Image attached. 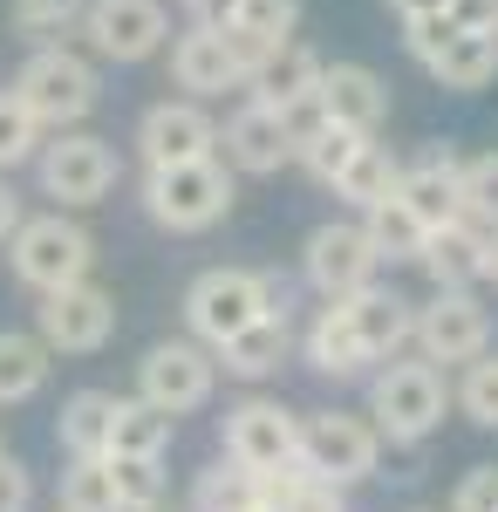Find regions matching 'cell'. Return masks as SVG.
I'll return each mask as SVG.
<instances>
[{
    "mask_svg": "<svg viewBox=\"0 0 498 512\" xmlns=\"http://www.w3.org/2000/svg\"><path fill=\"white\" fill-rule=\"evenodd\" d=\"M14 96H21V110L41 130H76L103 103V76H96V62L76 55L69 41H41L35 55L21 62V76H14Z\"/></svg>",
    "mask_w": 498,
    "mask_h": 512,
    "instance_id": "6da1fadb",
    "label": "cell"
},
{
    "mask_svg": "<svg viewBox=\"0 0 498 512\" xmlns=\"http://www.w3.org/2000/svg\"><path fill=\"white\" fill-rule=\"evenodd\" d=\"M219 383V355L205 349V342H157L144 362H137V396L157 403L164 417H185L198 410L205 396Z\"/></svg>",
    "mask_w": 498,
    "mask_h": 512,
    "instance_id": "30bf717a",
    "label": "cell"
},
{
    "mask_svg": "<svg viewBox=\"0 0 498 512\" xmlns=\"http://www.w3.org/2000/svg\"><path fill=\"white\" fill-rule=\"evenodd\" d=\"M417 260H423V274L437 280V287H471V280H485V233H478L471 219L430 226Z\"/></svg>",
    "mask_w": 498,
    "mask_h": 512,
    "instance_id": "44dd1931",
    "label": "cell"
},
{
    "mask_svg": "<svg viewBox=\"0 0 498 512\" xmlns=\"http://www.w3.org/2000/svg\"><path fill=\"white\" fill-rule=\"evenodd\" d=\"M376 458H383V437L376 424H362V417H342V410H314L301 417V444H294V465H301L314 485H355V478L376 472Z\"/></svg>",
    "mask_w": 498,
    "mask_h": 512,
    "instance_id": "5b68a950",
    "label": "cell"
},
{
    "mask_svg": "<svg viewBox=\"0 0 498 512\" xmlns=\"http://www.w3.org/2000/svg\"><path fill=\"white\" fill-rule=\"evenodd\" d=\"M314 103H321V117L355 130V137H376L389 117V82L376 69H362V62H321V82H314Z\"/></svg>",
    "mask_w": 498,
    "mask_h": 512,
    "instance_id": "9a60e30c",
    "label": "cell"
},
{
    "mask_svg": "<svg viewBox=\"0 0 498 512\" xmlns=\"http://www.w3.org/2000/svg\"><path fill=\"white\" fill-rule=\"evenodd\" d=\"M35 335H41L48 355H96L116 335V294L96 287L89 274L69 280V287H55V294H41Z\"/></svg>",
    "mask_w": 498,
    "mask_h": 512,
    "instance_id": "ba28073f",
    "label": "cell"
},
{
    "mask_svg": "<svg viewBox=\"0 0 498 512\" xmlns=\"http://www.w3.org/2000/svg\"><path fill=\"white\" fill-rule=\"evenodd\" d=\"M7 267L21 287H35V294H55V287H69L96 267V239L82 233L69 212H41V219H21L14 233H7Z\"/></svg>",
    "mask_w": 498,
    "mask_h": 512,
    "instance_id": "277c9868",
    "label": "cell"
},
{
    "mask_svg": "<svg viewBox=\"0 0 498 512\" xmlns=\"http://www.w3.org/2000/svg\"><path fill=\"white\" fill-rule=\"evenodd\" d=\"M76 28L103 62H151L171 41V14H164V0H82Z\"/></svg>",
    "mask_w": 498,
    "mask_h": 512,
    "instance_id": "9c48e42d",
    "label": "cell"
},
{
    "mask_svg": "<svg viewBox=\"0 0 498 512\" xmlns=\"http://www.w3.org/2000/svg\"><path fill=\"white\" fill-rule=\"evenodd\" d=\"M35 171H41V192L62 198L69 212L76 205H103L116 185V151L110 137H96V130H55V144H41L35 151Z\"/></svg>",
    "mask_w": 498,
    "mask_h": 512,
    "instance_id": "52a82bcc",
    "label": "cell"
},
{
    "mask_svg": "<svg viewBox=\"0 0 498 512\" xmlns=\"http://www.w3.org/2000/svg\"><path fill=\"white\" fill-rule=\"evenodd\" d=\"M451 28H478V35H498V0H444Z\"/></svg>",
    "mask_w": 498,
    "mask_h": 512,
    "instance_id": "b9f144b4",
    "label": "cell"
},
{
    "mask_svg": "<svg viewBox=\"0 0 498 512\" xmlns=\"http://www.w3.org/2000/svg\"><path fill=\"white\" fill-rule=\"evenodd\" d=\"M314 82H321V55L307 48V41H273V55L246 76V89H253V103H273V110H287V103H301V96H314Z\"/></svg>",
    "mask_w": 498,
    "mask_h": 512,
    "instance_id": "ffe728a7",
    "label": "cell"
},
{
    "mask_svg": "<svg viewBox=\"0 0 498 512\" xmlns=\"http://www.w3.org/2000/svg\"><path fill=\"white\" fill-rule=\"evenodd\" d=\"M137 151L144 164H192V158H219V123L205 117V103H151L137 123Z\"/></svg>",
    "mask_w": 498,
    "mask_h": 512,
    "instance_id": "5bb4252c",
    "label": "cell"
},
{
    "mask_svg": "<svg viewBox=\"0 0 498 512\" xmlns=\"http://www.w3.org/2000/svg\"><path fill=\"white\" fill-rule=\"evenodd\" d=\"M458 171H464L458 151H430V158L396 171V198L417 212L423 226H451V219H464L458 212Z\"/></svg>",
    "mask_w": 498,
    "mask_h": 512,
    "instance_id": "ac0fdd59",
    "label": "cell"
},
{
    "mask_svg": "<svg viewBox=\"0 0 498 512\" xmlns=\"http://www.w3.org/2000/svg\"><path fill=\"white\" fill-rule=\"evenodd\" d=\"M348 321H355V335H362V349H369V362H389V355L410 342V328H417V308L403 301V294H389V287H362V294H348L342 301Z\"/></svg>",
    "mask_w": 498,
    "mask_h": 512,
    "instance_id": "d6986e66",
    "label": "cell"
},
{
    "mask_svg": "<svg viewBox=\"0 0 498 512\" xmlns=\"http://www.w3.org/2000/svg\"><path fill=\"white\" fill-rule=\"evenodd\" d=\"M369 417H376V437L389 444H417L444 424V376L430 362H396L369 383Z\"/></svg>",
    "mask_w": 498,
    "mask_h": 512,
    "instance_id": "8992f818",
    "label": "cell"
},
{
    "mask_svg": "<svg viewBox=\"0 0 498 512\" xmlns=\"http://www.w3.org/2000/svg\"><path fill=\"white\" fill-rule=\"evenodd\" d=\"M239 0H192V28H232Z\"/></svg>",
    "mask_w": 498,
    "mask_h": 512,
    "instance_id": "ee69618b",
    "label": "cell"
},
{
    "mask_svg": "<svg viewBox=\"0 0 498 512\" xmlns=\"http://www.w3.org/2000/svg\"><path fill=\"white\" fill-rule=\"evenodd\" d=\"M294 444H301V417L273 396H246L226 410V458H239L246 472H273V465H294Z\"/></svg>",
    "mask_w": 498,
    "mask_h": 512,
    "instance_id": "7c38bea8",
    "label": "cell"
},
{
    "mask_svg": "<svg viewBox=\"0 0 498 512\" xmlns=\"http://www.w3.org/2000/svg\"><path fill=\"white\" fill-rule=\"evenodd\" d=\"M7 14H14V35L55 41V35H69V28L82 21V0H14Z\"/></svg>",
    "mask_w": 498,
    "mask_h": 512,
    "instance_id": "e575fe53",
    "label": "cell"
},
{
    "mask_svg": "<svg viewBox=\"0 0 498 512\" xmlns=\"http://www.w3.org/2000/svg\"><path fill=\"white\" fill-rule=\"evenodd\" d=\"M451 35H458V28H451V14H417V21H403V48H410L417 62H430Z\"/></svg>",
    "mask_w": 498,
    "mask_h": 512,
    "instance_id": "f35d334b",
    "label": "cell"
},
{
    "mask_svg": "<svg viewBox=\"0 0 498 512\" xmlns=\"http://www.w3.org/2000/svg\"><path fill=\"white\" fill-rule=\"evenodd\" d=\"M430 76H437V89H458V96H471V89H485V82H498V35H478V28H458V35L444 41L430 62H423Z\"/></svg>",
    "mask_w": 498,
    "mask_h": 512,
    "instance_id": "7402d4cb",
    "label": "cell"
},
{
    "mask_svg": "<svg viewBox=\"0 0 498 512\" xmlns=\"http://www.w3.org/2000/svg\"><path fill=\"white\" fill-rule=\"evenodd\" d=\"M55 512H116L110 458H69V472L55 485Z\"/></svg>",
    "mask_w": 498,
    "mask_h": 512,
    "instance_id": "4dcf8cb0",
    "label": "cell"
},
{
    "mask_svg": "<svg viewBox=\"0 0 498 512\" xmlns=\"http://www.w3.org/2000/svg\"><path fill=\"white\" fill-rule=\"evenodd\" d=\"M396 21H417V14H444V0H389Z\"/></svg>",
    "mask_w": 498,
    "mask_h": 512,
    "instance_id": "bcb514c9",
    "label": "cell"
},
{
    "mask_svg": "<svg viewBox=\"0 0 498 512\" xmlns=\"http://www.w3.org/2000/svg\"><path fill=\"white\" fill-rule=\"evenodd\" d=\"M458 212L478 226V233H492V226H498V151L464 158V171H458Z\"/></svg>",
    "mask_w": 498,
    "mask_h": 512,
    "instance_id": "1f68e13d",
    "label": "cell"
},
{
    "mask_svg": "<svg viewBox=\"0 0 498 512\" xmlns=\"http://www.w3.org/2000/svg\"><path fill=\"white\" fill-rule=\"evenodd\" d=\"M307 362L321 369V376H362L369 369V349H362V335H355V321H348L342 301H328L314 328H307Z\"/></svg>",
    "mask_w": 498,
    "mask_h": 512,
    "instance_id": "d4e9b609",
    "label": "cell"
},
{
    "mask_svg": "<svg viewBox=\"0 0 498 512\" xmlns=\"http://www.w3.org/2000/svg\"><path fill=\"white\" fill-rule=\"evenodd\" d=\"M192 512H260V472H246L239 458H219L198 472Z\"/></svg>",
    "mask_w": 498,
    "mask_h": 512,
    "instance_id": "f546056e",
    "label": "cell"
},
{
    "mask_svg": "<svg viewBox=\"0 0 498 512\" xmlns=\"http://www.w3.org/2000/svg\"><path fill=\"white\" fill-rule=\"evenodd\" d=\"M35 506V478L14 451H0V512H28Z\"/></svg>",
    "mask_w": 498,
    "mask_h": 512,
    "instance_id": "ab89813d",
    "label": "cell"
},
{
    "mask_svg": "<svg viewBox=\"0 0 498 512\" xmlns=\"http://www.w3.org/2000/svg\"><path fill=\"white\" fill-rule=\"evenodd\" d=\"M260 315H287V287L273 274H246V267H212L185 287V321L205 349H219L226 335H239Z\"/></svg>",
    "mask_w": 498,
    "mask_h": 512,
    "instance_id": "7a4b0ae2",
    "label": "cell"
},
{
    "mask_svg": "<svg viewBox=\"0 0 498 512\" xmlns=\"http://www.w3.org/2000/svg\"><path fill=\"white\" fill-rule=\"evenodd\" d=\"M280 123H287V137H294V151H301L307 137H314V130H321V103H314V96H301V103H287V110H280Z\"/></svg>",
    "mask_w": 498,
    "mask_h": 512,
    "instance_id": "7bdbcfd3",
    "label": "cell"
},
{
    "mask_svg": "<svg viewBox=\"0 0 498 512\" xmlns=\"http://www.w3.org/2000/svg\"><path fill=\"white\" fill-rule=\"evenodd\" d=\"M219 144H226V164H232V171H246V178H273L280 164L294 158V137H287L280 110H273V103H253V96L226 117Z\"/></svg>",
    "mask_w": 498,
    "mask_h": 512,
    "instance_id": "2e32d148",
    "label": "cell"
},
{
    "mask_svg": "<svg viewBox=\"0 0 498 512\" xmlns=\"http://www.w3.org/2000/svg\"><path fill=\"white\" fill-rule=\"evenodd\" d=\"M362 233H369V246H376V260H417L430 226L389 192V198H376V205H362Z\"/></svg>",
    "mask_w": 498,
    "mask_h": 512,
    "instance_id": "484cf974",
    "label": "cell"
},
{
    "mask_svg": "<svg viewBox=\"0 0 498 512\" xmlns=\"http://www.w3.org/2000/svg\"><path fill=\"white\" fill-rule=\"evenodd\" d=\"M171 82H178V89H192V96L246 89V76H239V62H232V48H226L219 28H185V35L171 41Z\"/></svg>",
    "mask_w": 498,
    "mask_h": 512,
    "instance_id": "e0dca14e",
    "label": "cell"
},
{
    "mask_svg": "<svg viewBox=\"0 0 498 512\" xmlns=\"http://www.w3.org/2000/svg\"><path fill=\"white\" fill-rule=\"evenodd\" d=\"M464 417L471 424H485V431H498V362H485V355H471V369H464Z\"/></svg>",
    "mask_w": 498,
    "mask_h": 512,
    "instance_id": "74e56055",
    "label": "cell"
},
{
    "mask_svg": "<svg viewBox=\"0 0 498 512\" xmlns=\"http://www.w3.org/2000/svg\"><path fill=\"white\" fill-rule=\"evenodd\" d=\"M376 246H369V233L362 226H348V219H335V226H314L307 233V280L328 294V301H348V294H362L369 280H376Z\"/></svg>",
    "mask_w": 498,
    "mask_h": 512,
    "instance_id": "4fadbf2b",
    "label": "cell"
},
{
    "mask_svg": "<svg viewBox=\"0 0 498 512\" xmlns=\"http://www.w3.org/2000/svg\"><path fill=\"white\" fill-rule=\"evenodd\" d=\"M232 28H246V35H260V41H287L301 28V0H239Z\"/></svg>",
    "mask_w": 498,
    "mask_h": 512,
    "instance_id": "8d00e7d4",
    "label": "cell"
},
{
    "mask_svg": "<svg viewBox=\"0 0 498 512\" xmlns=\"http://www.w3.org/2000/svg\"><path fill=\"white\" fill-rule=\"evenodd\" d=\"M171 424L178 417H164L144 396H110V444H103V458H164Z\"/></svg>",
    "mask_w": 498,
    "mask_h": 512,
    "instance_id": "603a6c76",
    "label": "cell"
},
{
    "mask_svg": "<svg viewBox=\"0 0 498 512\" xmlns=\"http://www.w3.org/2000/svg\"><path fill=\"white\" fill-rule=\"evenodd\" d=\"M451 512H498V465H478V472H464L458 499Z\"/></svg>",
    "mask_w": 498,
    "mask_h": 512,
    "instance_id": "60d3db41",
    "label": "cell"
},
{
    "mask_svg": "<svg viewBox=\"0 0 498 512\" xmlns=\"http://www.w3.org/2000/svg\"><path fill=\"white\" fill-rule=\"evenodd\" d=\"M219 362H226V376H246V383H260V376H273L280 362H287V315H260L246 321L239 335H226L219 342Z\"/></svg>",
    "mask_w": 498,
    "mask_h": 512,
    "instance_id": "cb8c5ba5",
    "label": "cell"
},
{
    "mask_svg": "<svg viewBox=\"0 0 498 512\" xmlns=\"http://www.w3.org/2000/svg\"><path fill=\"white\" fill-rule=\"evenodd\" d=\"M41 383H48V349H41V335L0 328V403H28Z\"/></svg>",
    "mask_w": 498,
    "mask_h": 512,
    "instance_id": "f1b7e54d",
    "label": "cell"
},
{
    "mask_svg": "<svg viewBox=\"0 0 498 512\" xmlns=\"http://www.w3.org/2000/svg\"><path fill=\"white\" fill-rule=\"evenodd\" d=\"M35 151H41V123L21 110V96H14V89H0V171L28 164Z\"/></svg>",
    "mask_w": 498,
    "mask_h": 512,
    "instance_id": "d590c367",
    "label": "cell"
},
{
    "mask_svg": "<svg viewBox=\"0 0 498 512\" xmlns=\"http://www.w3.org/2000/svg\"><path fill=\"white\" fill-rule=\"evenodd\" d=\"M137 512H178V506H171V499H157V506H137Z\"/></svg>",
    "mask_w": 498,
    "mask_h": 512,
    "instance_id": "c3c4849f",
    "label": "cell"
},
{
    "mask_svg": "<svg viewBox=\"0 0 498 512\" xmlns=\"http://www.w3.org/2000/svg\"><path fill=\"white\" fill-rule=\"evenodd\" d=\"M110 485H116V512H137L164 499V458H110Z\"/></svg>",
    "mask_w": 498,
    "mask_h": 512,
    "instance_id": "d6a6232c",
    "label": "cell"
},
{
    "mask_svg": "<svg viewBox=\"0 0 498 512\" xmlns=\"http://www.w3.org/2000/svg\"><path fill=\"white\" fill-rule=\"evenodd\" d=\"M396 171H403V164L389 158V144L362 137V144H355V158L342 164V178H335V198H348V205L362 212V205H376V198L396 192Z\"/></svg>",
    "mask_w": 498,
    "mask_h": 512,
    "instance_id": "83f0119b",
    "label": "cell"
},
{
    "mask_svg": "<svg viewBox=\"0 0 498 512\" xmlns=\"http://www.w3.org/2000/svg\"><path fill=\"white\" fill-rule=\"evenodd\" d=\"M355 144H362L355 130H342V123H321V130L307 137L301 151H294V158L307 164V178H321V185H335V178H342V164L355 158Z\"/></svg>",
    "mask_w": 498,
    "mask_h": 512,
    "instance_id": "836d02e7",
    "label": "cell"
},
{
    "mask_svg": "<svg viewBox=\"0 0 498 512\" xmlns=\"http://www.w3.org/2000/svg\"><path fill=\"white\" fill-rule=\"evenodd\" d=\"M55 444L69 451V458H103V444H110V390H76L62 403V417H55Z\"/></svg>",
    "mask_w": 498,
    "mask_h": 512,
    "instance_id": "4316f807",
    "label": "cell"
},
{
    "mask_svg": "<svg viewBox=\"0 0 498 512\" xmlns=\"http://www.w3.org/2000/svg\"><path fill=\"white\" fill-rule=\"evenodd\" d=\"M21 219H28V212H21V192H14V185H7V171H0V246H7V233H14Z\"/></svg>",
    "mask_w": 498,
    "mask_h": 512,
    "instance_id": "f6af8a7d",
    "label": "cell"
},
{
    "mask_svg": "<svg viewBox=\"0 0 498 512\" xmlns=\"http://www.w3.org/2000/svg\"><path fill=\"white\" fill-rule=\"evenodd\" d=\"M485 280H498V226L485 233Z\"/></svg>",
    "mask_w": 498,
    "mask_h": 512,
    "instance_id": "7dc6e473",
    "label": "cell"
},
{
    "mask_svg": "<svg viewBox=\"0 0 498 512\" xmlns=\"http://www.w3.org/2000/svg\"><path fill=\"white\" fill-rule=\"evenodd\" d=\"M410 342L423 349V362H471V355H485V342H492V315L478 308L471 287H437V301L417 315Z\"/></svg>",
    "mask_w": 498,
    "mask_h": 512,
    "instance_id": "8fae6325",
    "label": "cell"
},
{
    "mask_svg": "<svg viewBox=\"0 0 498 512\" xmlns=\"http://www.w3.org/2000/svg\"><path fill=\"white\" fill-rule=\"evenodd\" d=\"M144 212L164 233H205L232 212V171L219 158H192V164H151L144 178Z\"/></svg>",
    "mask_w": 498,
    "mask_h": 512,
    "instance_id": "3957f363",
    "label": "cell"
}]
</instances>
